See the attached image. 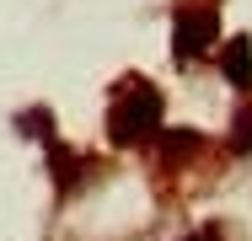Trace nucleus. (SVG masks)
Masks as SVG:
<instances>
[{
    "mask_svg": "<svg viewBox=\"0 0 252 241\" xmlns=\"http://www.w3.org/2000/svg\"><path fill=\"white\" fill-rule=\"evenodd\" d=\"M188 241H225V236H220V231H193Z\"/></svg>",
    "mask_w": 252,
    "mask_h": 241,
    "instance_id": "423d86ee",
    "label": "nucleus"
},
{
    "mask_svg": "<svg viewBox=\"0 0 252 241\" xmlns=\"http://www.w3.org/2000/svg\"><path fill=\"white\" fill-rule=\"evenodd\" d=\"M231 150H252V107H242L231 123Z\"/></svg>",
    "mask_w": 252,
    "mask_h": 241,
    "instance_id": "39448f33",
    "label": "nucleus"
},
{
    "mask_svg": "<svg viewBox=\"0 0 252 241\" xmlns=\"http://www.w3.org/2000/svg\"><path fill=\"white\" fill-rule=\"evenodd\" d=\"M220 70H225L231 86L252 91V38H231V43L220 48Z\"/></svg>",
    "mask_w": 252,
    "mask_h": 241,
    "instance_id": "7ed1b4c3",
    "label": "nucleus"
},
{
    "mask_svg": "<svg viewBox=\"0 0 252 241\" xmlns=\"http://www.w3.org/2000/svg\"><path fill=\"white\" fill-rule=\"evenodd\" d=\"M215 32H220L215 5H177V16H172V48H177L183 64L204 59V54L215 48Z\"/></svg>",
    "mask_w": 252,
    "mask_h": 241,
    "instance_id": "f03ea898",
    "label": "nucleus"
},
{
    "mask_svg": "<svg viewBox=\"0 0 252 241\" xmlns=\"http://www.w3.org/2000/svg\"><path fill=\"white\" fill-rule=\"evenodd\" d=\"M193 150H199V134H193V129H172V134L161 140V155H166V161H183V155H193Z\"/></svg>",
    "mask_w": 252,
    "mask_h": 241,
    "instance_id": "20e7f679",
    "label": "nucleus"
},
{
    "mask_svg": "<svg viewBox=\"0 0 252 241\" xmlns=\"http://www.w3.org/2000/svg\"><path fill=\"white\" fill-rule=\"evenodd\" d=\"M107 134H113V145H145L151 134H161V91L145 75H124L113 86Z\"/></svg>",
    "mask_w": 252,
    "mask_h": 241,
    "instance_id": "f257e3e1",
    "label": "nucleus"
}]
</instances>
